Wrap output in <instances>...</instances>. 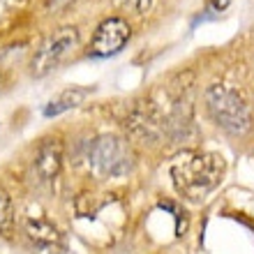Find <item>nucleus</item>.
Instances as JSON below:
<instances>
[{
    "mask_svg": "<svg viewBox=\"0 0 254 254\" xmlns=\"http://www.w3.org/2000/svg\"><path fill=\"white\" fill-rule=\"evenodd\" d=\"M79 44V30L74 26L58 28L54 35H49L47 40L40 44V49L35 51L33 61H30V72L35 76H44L54 67L61 65V61L65 58L74 47Z\"/></svg>",
    "mask_w": 254,
    "mask_h": 254,
    "instance_id": "4",
    "label": "nucleus"
},
{
    "mask_svg": "<svg viewBox=\"0 0 254 254\" xmlns=\"http://www.w3.org/2000/svg\"><path fill=\"white\" fill-rule=\"evenodd\" d=\"M88 95H90V88H79V86L67 88V90H63L61 95H56L54 100L44 107V116H47V118H51V116L65 114V111H69V109L79 107V104L86 100Z\"/></svg>",
    "mask_w": 254,
    "mask_h": 254,
    "instance_id": "8",
    "label": "nucleus"
},
{
    "mask_svg": "<svg viewBox=\"0 0 254 254\" xmlns=\"http://www.w3.org/2000/svg\"><path fill=\"white\" fill-rule=\"evenodd\" d=\"M229 2H231V0H206L208 9H213V12H222V9H227Z\"/></svg>",
    "mask_w": 254,
    "mask_h": 254,
    "instance_id": "12",
    "label": "nucleus"
},
{
    "mask_svg": "<svg viewBox=\"0 0 254 254\" xmlns=\"http://www.w3.org/2000/svg\"><path fill=\"white\" fill-rule=\"evenodd\" d=\"M26 234L37 248H44L49 252H63L65 250V236L61 234V229L44 217H37V220L30 217L26 222Z\"/></svg>",
    "mask_w": 254,
    "mask_h": 254,
    "instance_id": "7",
    "label": "nucleus"
},
{
    "mask_svg": "<svg viewBox=\"0 0 254 254\" xmlns=\"http://www.w3.org/2000/svg\"><path fill=\"white\" fill-rule=\"evenodd\" d=\"M206 107L213 121L229 134H245L252 125V114L245 97L227 83H213L206 90Z\"/></svg>",
    "mask_w": 254,
    "mask_h": 254,
    "instance_id": "2",
    "label": "nucleus"
},
{
    "mask_svg": "<svg viewBox=\"0 0 254 254\" xmlns=\"http://www.w3.org/2000/svg\"><path fill=\"white\" fill-rule=\"evenodd\" d=\"M0 83H2V74H0Z\"/></svg>",
    "mask_w": 254,
    "mask_h": 254,
    "instance_id": "13",
    "label": "nucleus"
},
{
    "mask_svg": "<svg viewBox=\"0 0 254 254\" xmlns=\"http://www.w3.org/2000/svg\"><path fill=\"white\" fill-rule=\"evenodd\" d=\"M129 35H132V28L121 16H111V19L102 21L93 35V42H90V54L97 56V58L118 54L127 44Z\"/></svg>",
    "mask_w": 254,
    "mask_h": 254,
    "instance_id": "5",
    "label": "nucleus"
},
{
    "mask_svg": "<svg viewBox=\"0 0 254 254\" xmlns=\"http://www.w3.org/2000/svg\"><path fill=\"white\" fill-rule=\"evenodd\" d=\"M63 167V141L58 136H49L37 146L35 153V174L44 183L54 181Z\"/></svg>",
    "mask_w": 254,
    "mask_h": 254,
    "instance_id": "6",
    "label": "nucleus"
},
{
    "mask_svg": "<svg viewBox=\"0 0 254 254\" xmlns=\"http://www.w3.org/2000/svg\"><path fill=\"white\" fill-rule=\"evenodd\" d=\"M74 0H49L47 7L51 9V12H61V9H65V7H69Z\"/></svg>",
    "mask_w": 254,
    "mask_h": 254,
    "instance_id": "11",
    "label": "nucleus"
},
{
    "mask_svg": "<svg viewBox=\"0 0 254 254\" xmlns=\"http://www.w3.org/2000/svg\"><path fill=\"white\" fill-rule=\"evenodd\" d=\"M88 162L95 171L109 178H118L132 171L134 167V150L125 139L116 134H104L90 143L88 148Z\"/></svg>",
    "mask_w": 254,
    "mask_h": 254,
    "instance_id": "3",
    "label": "nucleus"
},
{
    "mask_svg": "<svg viewBox=\"0 0 254 254\" xmlns=\"http://www.w3.org/2000/svg\"><path fill=\"white\" fill-rule=\"evenodd\" d=\"M224 160L217 153H190L174 162L171 181L176 192L188 201H201L222 183Z\"/></svg>",
    "mask_w": 254,
    "mask_h": 254,
    "instance_id": "1",
    "label": "nucleus"
},
{
    "mask_svg": "<svg viewBox=\"0 0 254 254\" xmlns=\"http://www.w3.org/2000/svg\"><path fill=\"white\" fill-rule=\"evenodd\" d=\"M114 2L116 9H121V12H132V14H143L148 12V7L153 0H111Z\"/></svg>",
    "mask_w": 254,
    "mask_h": 254,
    "instance_id": "10",
    "label": "nucleus"
},
{
    "mask_svg": "<svg viewBox=\"0 0 254 254\" xmlns=\"http://www.w3.org/2000/svg\"><path fill=\"white\" fill-rule=\"evenodd\" d=\"M14 229V208H12V199L5 190L0 188V234L9 236Z\"/></svg>",
    "mask_w": 254,
    "mask_h": 254,
    "instance_id": "9",
    "label": "nucleus"
}]
</instances>
